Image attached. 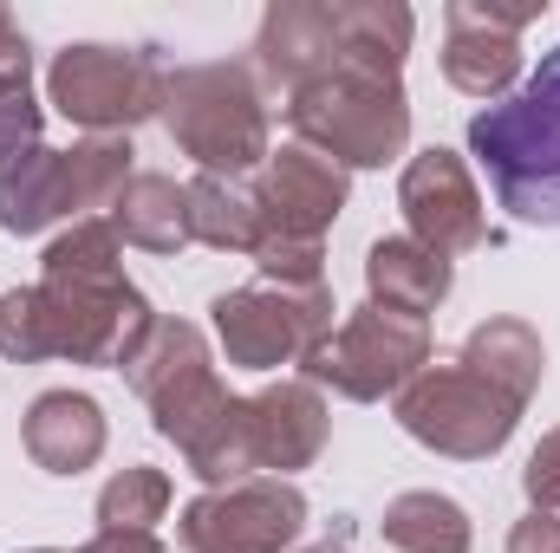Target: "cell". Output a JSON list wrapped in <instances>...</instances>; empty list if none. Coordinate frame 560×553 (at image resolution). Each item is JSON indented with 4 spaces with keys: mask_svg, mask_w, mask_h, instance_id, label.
<instances>
[{
    "mask_svg": "<svg viewBox=\"0 0 560 553\" xmlns=\"http://www.w3.org/2000/svg\"><path fill=\"white\" fill-rule=\"evenodd\" d=\"M398 423H405V436H418L436 456L482 462V456H495L515 436L522 404H509L495 385H482L469 365L450 358V365H423L418 378L398 391Z\"/></svg>",
    "mask_w": 560,
    "mask_h": 553,
    "instance_id": "obj_10",
    "label": "cell"
},
{
    "mask_svg": "<svg viewBox=\"0 0 560 553\" xmlns=\"http://www.w3.org/2000/svg\"><path fill=\"white\" fill-rule=\"evenodd\" d=\"M92 553H163V541L156 534H131V528H98Z\"/></svg>",
    "mask_w": 560,
    "mask_h": 553,
    "instance_id": "obj_29",
    "label": "cell"
},
{
    "mask_svg": "<svg viewBox=\"0 0 560 553\" xmlns=\"http://www.w3.org/2000/svg\"><path fill=\"white\" fill-rule=\"evenodd\" d=\"M131 391L150 404V423L163 443L189 449L215 416L229 411V391L215 378V358H209V339L189 326V319H156L150 339L131 352L125 365Z\"/></svg>",
    "mask_w": 560,
    "mask_h": 553,
    "instance_id": "obj_9",
    "label": "cell"
},
{
    "mask_svg": "<svg viewBox=\"0 0 560 553\" xmlns=\"http://www.w3.org/2000/svg\"><path fill=\"white\" fill-rule=\"evenodd\" d=\"M365 286H372V306H392V313H405V319H423V313H436V306L450 299L456 268H450L436 248L411 242V235H385V242H372V255H365Z\"/></svg>",
    "mask_w": 560,
    "mask_h": 553,
    "instance_id": "obj_18",
    "label": "cell"
},
{
    "mask_svg": "<svg viewBox=\"0 0 560 553\" xmlns=\"http://www.w3.org/2000/svg\"><path fill=\"white\" fill-rule=\"evenodd\" d=\"M522 489H528V502H535L541 515H560V430H548V436L535 443V456H528V469H522Z\"/></svg>",
    "mask_w": 560,
    "mask_h": 553,
    "instance_id": "obj_26",
    "label": "cell"
},
{
    "mask_svg": "<svg viewBox=\"0 0 560 553\" xmlns=\"http://www.w3.org/2000/svg\"><path fill=\"white\" fill-rule=\"evenodd\" d=\"M163 59L156 46H66L46 72V98L66 125H85L92 138H125L143 118H163Z\"/></svg>",
    "mask_w": 560,
    "mask_h": 553,
    "instance_id": "obj_6",
    "label": "cell"
},
{
    "mask_svg": "<svg viewBox=\"0 0 560 553\" xmlns=\"http://www.w3.org/2000/svg\"><path fill=\"white\" fill-rule=\"evenodd\" d=\"M469 156L522 228H560V46L509 98L469 118Z\"/></svg>",
    "mask_w": 560,
    "mask_h": 553,
    "instance_id": "obj_2",
    "label": "cell"
},
{
    "mask_svg": "<svg viewBox=\"0 0 560 553\" xmlns=\"http://www.w3.org/2000/svg\"><path fill=\"white\" fill-rule=\"evenodd\" d=\"M26 72H33V46L7 20V7H0V85H26Z\"/></svg>",
    "mask_w": 560,
    "mask_h": 553,
    "instance_id": "obj_27",
    "label": "cell"
},
{
    "mask_svg": "<svg viewBox=\"0 0 560 553\" xmlns=\"http://www.w3.org/2000/svg\"><path fill=\"white\" fill-rule=\"evenodd\" d=\"M398 209H405V222H411V242L436 248L443 261L489 242V215H482V196H476V183H469V163H463L456 150H443V143H430V150H418V156L405 163V176H398Z\"/></svg>",
    "mask_w": 560,
    "mask_h": 553,
    "instance_id": "obj_13",
    "label": "cell"
},
{
    "mask_svg": "<svg viewBox=\"0 0 560 553\" xmlns=\"http://www.w3.org/2000/svg\"><path fill=\"white\" fill-rule=\"evenodd\" d=\"M33 299H39V326H46V352L52 358H72V365H131L156 313L138 286L125 280V242L112 222L85 215L72 222L33 280Z\"/></svg>",
    "mask_w": 560,
    "mask_h": 553,
    "instance_id": "obj_1",
    "label": "cell"
},
{
    "mask_svg": "<svg viewBox=\"0 0 560 553\" xmlns=\"http://www.w3.org/2000/svg\"><path fill=\"white\" fill-rule=\"evenodd\" d=\"M430 365V326L423 319H405L392 306H359L346 313L306 358V385H332L339 398L352 404H378V398H398L411 378Z\"/></svg>",
    "mask_w": 560,
    "mask_h": 553,
    "instance_id": "obj_7",
    "label": "cell"
},
{
    "mask_svg": "<svg viewBox=\"0 0 560 553\" xmlns=\"http://www.w3.org/2000/svg\"><path fill=\"white\" fill-rule=\"evenodd\" d=\"M131 138H85L72 150H26L0 163V228L39 235L79 209H112L131 183Z\"/></svg>",
    "mask_w": 560,
    "mask_h": 553,
    "instance_id": "obj_5",
    "label": "cell"
},
{
    "mask_svg": "<svg viewBox=\"0 0 560 553\" xmlns=\"http://www.w3.org/2000/svg\"><path fill=\"white\" fill-rule=\"evenodd\" d=\"M456 365H469L482 385H495L509 404H522V411H528V398L541 391L548 352H541V332H535L528 319H482V326L463 339Z\"/></svg>",
    "mask_w": 560,
    "mask_h": 553,
    "instance_id": "obj_19",
    "label": "cell"
},
{
    "mask_svg": "<svg viewBox=\"0 0 560 553\" xmlns=\"http://www.w3.org/2000/svg\"><path fill=\"white\" fill-rule=\"evenodd\" d=\"M378 534H385V548H398V553H469V541H476L469 508L450 502V495H436V489L398 495V502L385 508Z\"/></svg>",
    "mask_w": 560,
    "mask_h": 553,
    "instance_id": "obj_23",
    "label": "cell"
},
{
    "mask_svg": "<svg viewBox=\"0 0 560 553\" xmlns=\"http://www.w3.org/2000/svg\"><path fill=\"white\" fill-rule=\"evenodd\" d=\"M287 125L306 150L332 156L339 169H385L411 143L405 79L339 59L332 72H319L313 85H300L287 98Z\"/></svg>",
    "mask_w": 560,
    "mask_h": 553,
    "instance_id": "obj_3",
    "label": "cell"
},
{
    "mask_svg": "<svg viewBox=\"0 0 560 553\" xmlns=\"http://www.w3.org/2000/svg\"><path fill=\"white\" fill-rule=\"evenodd\" d=\"M332 13H339V59L372 66V72H405L411 33H418L411 7H398V0H332Z\"/></svg>",
    "mask_w": 560,
    "mask_h": 553,
    "instance_id": "obj_22",
    "label": "cell"
},
{
    "mask_svg": "<svg viewBox=\"0 0 560 553\" xmlns=\"http://www.w3.org/2000/svg\"><path fill=\"white\" fill-rule=\"evenodd\" d=\"M300 534H306V495L280 475L209 489L176 521L183 553H287Z\"/></svg>",
    "mask_w": 560,
    "mask_h": 553,
    "instance_id": "obj_11",
    "label": "cell"
},
{
    "mask_svg": "<svg viewBox=\"0 0 560 553\" xmlns=\"http://www.w3.org/2000/svg\"><path fill=\"white\" fill-rule=\"evenodd\" d=\"M163 125L183 156L202 163V176H248L268 163V105L261 79L235 59L183 66L163 85Z\"/></svg>",
    "mask_w": 560,
    "mask_h": 553,
    "instance_id": "obj_4",
    "label": "cell"
},
{
    "mask_svg": "<svg viewBox=\"0 0 560 553\" xmlns=\"http://www.w3.org/2000/svg\"><path fill=\"white\" fill-rule=\"evenodd\" d=\"M332 293L326 280L319 286H229L215 293L209 319H215V339L229 352V365L242 372H275V365H300L326 332H332Z\"/></svg>",
    "mask_w": 560,
    "mask_h": 553,
    "instance_id": "obj_8",
    "label": "cell"
},
{
    "mask_svg": "<svg viewBox=\"0 0 560 553\" xmlns=\"http://www.w3.org/2000/svg\"><path fill=\"white\" fill-rule=\"evenodd\" d=\"M339 66V13L332 0H275L255 33V79L261 85H313Z\"/></svg>",
    "mask_w": 560,
    "mask_h": 553,
    "instance_id": "obj_15",
    "label": "cell"
},
{
    "mask_svg": "<svg viewBox=\"0 0 560 553\" xmlns=\"http://www.w3.org/2000/svg\"><path fill=\"white\" fill-rule=\"evenodd\" d=\"M112 228H118V242H131L143 255H183L196 242L189 235V189L156 176V169H143L112 202Z\"/></svg>",
    "mask_w": 560,
    "mask_h": 553,
    "instance_id": "obj_20",
    "label": "cell"
},
{
    "mask_svg": "<svg viewBox=\"0 0 560 553\" xmlns=\"http://www.w3.org/2000/svg\"><path fill=\"white\" fill-rule=\"evenodd\" d=\"M183 189H189V235L202 248H215V255H261L268 222H261L255 189H242L235 176H196Z\"/></svg>",
    "mask_w": 560,
    "mask_h": 553,
    "instance_id": "obj_21",
    "label": "cell"
},
{
    "mask_svg": "<svg viewBox=\"0 0 560 553\" xmlns=\"http://www.w3.org/2000/svg\"><path fill=\"white\" fill-rule=\"evenodd\" d=\"M248 436H255V462L261 469H306L319 462L326 436H332V416H326V398L319 385L306 378H280L268 391L248 398Z\"/></svg>",
    "mask_w": 560,
    "mask_h": 553,
    "instance_id": "obj_16",
    "label": "cell"
},
{
    "mask_svg": "<svg viewBox=\"0 0 560 553\" xmlns=\"http://www.w3.org/2000/svg\"><path fill=\"white\" fill-rule=\"evenodd\" d=\"M26 553H92V548H26Z\"/></svg>",
    "mask_w": 560,
    "mask_h": 553,
    "instance_id": "obj_31",
    "label": "cell"
},
{
    "mask_svg": "<svg viewBox=\"0 0 560 553\" xmlns=\"http://www.w3.org/2000/svg\"><path fill=\"white\" fill-rule=\"evenodd\" d=\"M346 196H352L346 169H339L332 156L306 150V143L268 150L261 189H255L261 222H268V242H319V235L346 215Z\"/></svg>",
    "mask_w": 560,
    "mask_h": 553,
    "instance_id": "obj_14",
    "label": "cell"
},
{
    "mask_svg": "<svg viewBox=\"0 0 560 553\" xmlns=\"http://www.w3.org/2000/svg\"><path fill=\"white\" fill-rule=\"evenodd\" d=\"M509 553H560V515H528V521H515V534H509Z\"/></svg>",
    "mask_w": 560,
    "mask_h": 553,
    "instance_id": "obj_28",
    "label": "cell"
},
{
    "mask_svg": "<svg viewBox=\"0 0 560 553\" xmlns=\"http://www.w3.org/2000/svg\"><path fill=\"white\" fill-rule=\"evenodd\" d=\"M548 0H450L443 13V79L469 98H509L522 79V26L541 20Z\"/></svg>",
    "mask_w": 560,
    "mask_h": 553,
    "instance_id": "obj_12",
    "label": "cell"
},
{
    "mask_svg": "<svg viewBox=\"0 0 560 553\" xmlns=\"http://www.w3.org/2000/svg\"><path fill=\"white\" fill-rule=\"evenodd\" d=\"M170 515V475L131 462L98 489V528H131V534H156V521Z\"/></svg>",
    "mask_w": 560,
    "mask_h": 553,
    "instance_id": "obj_24",
    "label": "cell"
},
{
    "mask_svg": "<svg viewBox=\"0 0 560 553\" xmlns=\"http://www.w3.org/2000/svg\"><path fill=\"white\" fill-rule=\"evenodd\" d=\"M20 443L33 456V469L46 475H79L105 456V411L85 398V391H39L26 404L20 423Z\"/></svg>",
    "mask_w": 560,
    "mask_h": 553,
    "instance_id": "obj_17",
    "label": "cell"
},
{
    "mask_svg": "<svg viewBox=\"0 0 560 553\" xmlns=\"http://www.w3.org/2000/svg\"><path fill=\"white\" fill-rule=\"evenodd\" d=\"M300 553H352V548H346V534H332V541H319V548H300Z\"/></svg>",
    "mask_w": 560,
    "mask_h": 553,
    "instance_id": "obj_30",
    "label": "cell"
},
{
    "mask_svg": "<svg viewBox=\"0 0 560 553\" xmlns=\"http://www.w3.org/2000/svg\"><path fill=\"white\" fill-rule=\"evenodd\" d=\"M39 150V105L26 85H0V163Z\"/></svg>",
    "mask_w": 560,
    "mask_h": 553,
    "instance_id": "obj_25",
    "label": "cell"
}]
</instances>
